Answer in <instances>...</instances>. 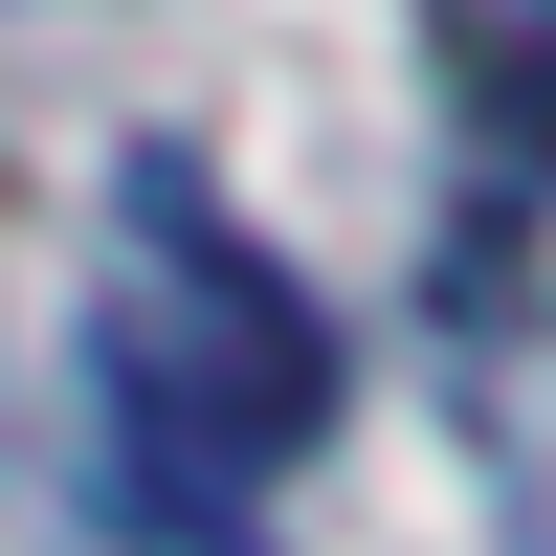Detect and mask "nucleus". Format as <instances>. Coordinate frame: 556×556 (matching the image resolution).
<instances>
[{
	"label": "nucleus",
	"mask_w": 556,
	"mask_h": 556,
	"mask_svg": "<svg viewBox=\"0 0 556 556\" xmlns=\"http://www.w3.org/2000/svg\"><path fill=\"white\" fill-rule=\"evenodd\" d=\"M112 223H134L112 245V490L156 534H201L223 490L312 468V424H334V312L201 201V156H134Z\"/></svg>",
	"instance_id": "obj_1"
},
{
	"label": "nucleus",
	"mask_w": 556,
	"mask_h": 556,
	"mask_svg": "<svg viewBox=\"0 0 556 556\" xmlns=\"http://www.w3.org/2000/svg\"><path fill=\"white\" fill-rule=\"evenodd\" d=\"M445 89H468V156L490 178H556V0H424Z\"/></svg>",
	"instance_id": "obj_2"
}]
</instances>
